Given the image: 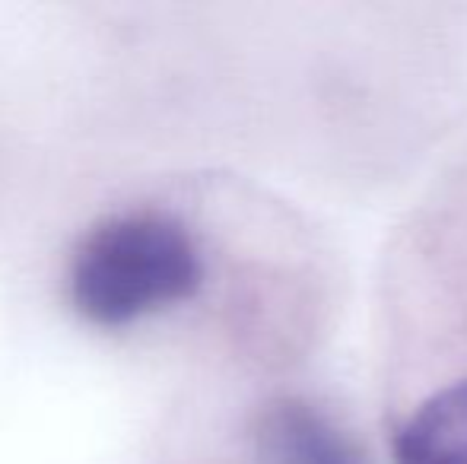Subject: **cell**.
Segmentation results:
<instances>
[{
	"instance_id": "1",
	"label": "cell",
	"mask_w": 467,
	"mask_h": 464,
	"mask_svg": "<svg viewBox=\"0 0 467 464\" xmlns=\"http://www.w3.org/2000/svg\"><path fill=\"white\" fill-rule=\"evenodd\" d=\"M203 284L194 235L166 213L109 217L70 258L74 309L102 328H121L169 305L188 303Z\"/></svg>"
},
{
	"instance_id": "2",
	"label": "cell",
	"mask_w": 467,
	"mask_h": 464,
	"mask_svg": "<svg viewBox=\"0 0 467 464\" xmlns=\"http://www.w3.org/2000/svg\"><path fill=\"white\" fill-rule=\"evenodd\" d=\"M258 464H363V459L312 404L280 401L261 417Z\"/></svg>"
},
{
	"instance_id": "3",
	"label": "cell",
	"mask_w": 467,
	"mask_h": 464,
	"mask_svg": "<svg viewBox=\"0 0 467 464\" xmlns=\"http://www.w3.org/2000/svg\"><path fill=\"white\" fill-rule=\"evenodd\" d=\"M394 464H467V378L420 404L394 436Z\"/></svg>"
}]
</instances>
